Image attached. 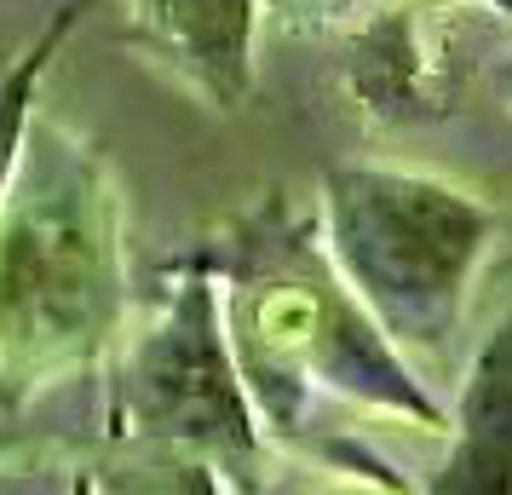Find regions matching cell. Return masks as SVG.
Wrapping results in <instances>:
<instances>
[{"label": "cell", "instance_id": "7a4b0ae2", "mask_svg": "<svg viewBox=\"0 0 512 495\" xmlns=\"http://www.w3.org/2000/svg\"><path fill=\"white\" fill-rule=\"evenodd\" d=\"M127 329L116 179L87 139L41 121L0 190V403L93 369Z\"/></svg>", "mask_w": 512, "mask_h": 495}, {"label": "cell", "instance_id": "6da1fadb", "mask_svg": "<svg viewBox=\"0 0 512 495\" xmlns=\"http://www.w3.org/2000/svg\"><path fill=\"white\" fill-rule=\"evenodd\" d=\"M202 260L219 271L231 346L265 432L294 438L317 392L392 421H415L426 432L449 426L443 403L426 392V375L334 271L317 225L271 202L236 225L225 254Z\"/></svg>", "mask_w": 512, "mask_h": 495}, {"label": "cell", "instance_id": "8992f818", "mask_svg": "<svg viewBox=\"0 0 512 495\" xmlns=\"http://www.w3.org/2000/svg\"><path fill=\"white\" fill-rule=\"evenodd\" d=\"M455 444L426 478L438 495H512V311L472 352L455 398Z\"/></svg>", "mask_w": 512, "mask_h": 495}, {"label": "cell", "instance_id": "ba28073f", "mask_svg": "<svg viewBox=\"0 0 512 495\" xmlns=\"http://www.w3.org/2000/svg\"><path fill=\"white\" fill-rule=\"evenodd\" d=\"M489 87H495V98H501V104L512 110V52L501 58V64H495V75H489Z\"/></svg>", "mask_w": 512, "mask_h": 495}, {"label": "cell", "instance_id": "3957f363", "mask_svg": "<svg viewBox=\"0 0 512 495\" xmlns=\"http://www.w3.org/2000/svg\"><path fill=\"white\" fill-rule=\"evenodd\" d=\"M317 231L334 271L420 375H438L466 317V288L495 236L478 196L380 162H340L317 185Z\"/></svg>", "mask_w": 512, "mask_h": 495}, {"label": "cell", "instance_id": "277c9868", "mask_svg": "<svg viewBox=\"0 0 512 495\" xmlns=\"http://www.w3.org/2000/svg\"><path fill=\"white\" fill-rule=\"evenodd\" d=\"M116 421L133 438L213 461H254L265 444V421L225 323V288L202 254L167 271L150 317L121 346Z\"/></svg>", "mask_w": 512, "mask_h": 495}, {"label": "cell", "instance_id": "52a82bcc", "mask_svg": "<svg viewBox=\"0 0 512 495\" xmlns=\"http://www.w3.org/2000/svg\"><path fill=\"white\" fill-rule=\"evenodd\" d=\"M75 18H81L75 6H58L52 24L41 29V35H35L6 70H0V190L12 185V173H18V162H24L29 127H35V93H41V81H47L58 47L70 41Z\"/></svg>", "mask_w": 512, "mask_h": 495}, {"label": "cell", "instance_id": "5b68a950", "mask_svg": "<svg viewBox=\"0 0 512 495\" xmlns=\"http://www.w3.org/2000/svg\"><path fill=\"white\" fill-rule=\"evenodd\" d=\"M127 35L219 116L254 93L259 0H127Z\"/></svg>", "mask_w": 512, "mask_h": 495}]
</instances>
